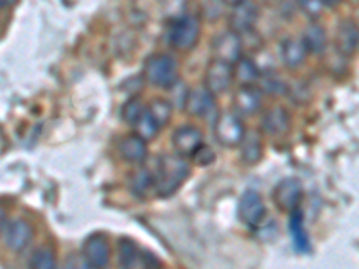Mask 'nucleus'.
I'll return each instance as SVG.
<instances>
[{
    "instance_id": "obj_1",
    "label": "nucleus",
    "mask_w": 359,
    "mask_h": 269,
    "mask_svg": "<svg viewBox=\"0 0 359 269\" xmlns=\"http://www.w3.org/2000/svg\"><path fill=\"white\" fill-rule=\"evenodd\" d=\"M189 172H191V169L184 162V158H180V156H162L158 163V171L155 174V187L153 188L158 192V196H171L182 187Z\"/></svg>"
},
{
    "instance_id": "obj_2",
    "label": "nucleus",
    "mask_w": 359,
    "mask_h": 269,
    "mask_svg": "<svg viewBox=\"0 0 359 269\" xmlns=\"http://www.w3.org/2000/svg\"><path fill=\"white\" fill-rule=\"evenodd\" d=\"M144 76L151 85L172 88L178 83V63L169 54H151L144 65Z\"/></svg>"
},
{
    "instance_id": "obj_3",
    "label": "nucleus",
    "mask_w": 359,
    "mask_h": 269,
    "mask_svg": "<svg viewBox=\"0 0 359 269\" xmlns=\"http://www.w3.org/2000/svg\"><path fill=\"white\" fill-rule=\"evenodd\" d=\"M201 33L200 20L192 15L175 18L169 25V43L180 50H189L198 43Z\"/></svg>"
},
{
    "instance_id": "obj_4",
    "label": "nucleus",
    "mask_w": 359,
    "mask_h": 269,
    "mask_svg": "<svg viewBox=\"0 0 359 269\" xmlns=\"http://www.w3.org/2000/svg\"><path fill=\"white\" fill-rule=\"evenodd\" d=\"M217 142L226 147H237L245 139L246 130L239 115L236 113H221L214 124Z\"/></svg>"
},
{
    "instance_id": "obj_5",
    "label": "nucleus",
    "mask_w": 359,
    "mask_h": 269,
    "mask_svg": "<svg viewBox=\"0 0 359 269\" xmlns=\"http://www.w3.org/2000/svg\"><path fill=\"white\" fill-rule=\"evenodd\" d=\"M304 196V188L300 179L284 178L273 191V203L280 212L291 214L294 208H298Z\"/></svg>"
},
{
    "instance_id": "obj_6",
    "label": "nucleus",
    "mask_w": 359,
    "mask_h": 269,
    "mask_svg": "<svg viewBox=\"0 0 359 269\" xmlns=\"http://www.w3.org/2000/svg\"><path fill=\"white\" fill-rule=\"evenodd\" d=\"M233 83V67L229 63H223L219 60H214L207 67L205 72V88L216 97V95L229 92V88Z\"/></svg>"
},
{
    "instance_id": "obj_7",
    "label": "nucleus",
    "mask_w": 359,
    "mask_h": 269,
    "mask_svg": "<svg viewBox=\"0 0 359 269\" xmlns=\"http://www.w3.org/2000/svg\"><path fill=\"white\" fill-rule=\"evenodd\" d=\"M83 258L94 269H107L110 264V242L102 233H92L83 244Z\"/></svg>"
},
{
    "instance_id": "obj_8",
    "label": "nucleus",
    "mask_w": 359,
    "mask_h": 269,
    "mask_svg": "<svg viewBox=\"0 0 359 269\" xmlns=\"http://www.w3.org/2000/svg\"><path fill=\"white\" fill-rule=\"evenodd\" d=\"M237 214H239V219L248 224V226L261 224L266 216V205L262 201L261 194L257 191H252V188L243 192L239 207H237Z\"/></svg>"
},
{
    "instance_id": "obj_9",
    "label": "nucleus",
    "mask_w": 359,
    "mask_h": 269,
    "mask_svg": "<svg viewBox=\"0 0 359 269\" xmlns=\"http://www.w3.org/2000/svg\"><path fill=\"white\" fill-rule=\"evenodd\" d=\"M243 38L241 34L233 33V31H226V33H221L219 36L214 41V54H216V60L223 63H229V65H236L239 60L243 57Z\"/></svg>"
},
{
    "instance_id": "obj_10",
    "label": "nucleus",
    "mask_w": 359,
    "mask_h": 269,
    "mask_svg": "<svg viewBox=\"0 0 359 269\" xmlns=\"http://www.w3.org/2000/svg\"><path fill=\"white\" fill-rule=\"evenodd\" d=\"M259 18V6L253 0H243L233 6V13L230 15V27L233 33H250Z\"/></svg>"
},
{
    "instance_id": "obj_11",
    "label": "nucleus",
    "mask_w": 359,
    "mask_h": 269,
    "mask_svg": "<svg viewBox=\"0 0 359 269\" xmlns=\"http://www.w3.org/2000/svg\"><path fill=\"white\" fill-rule=\"evenodd\" d=\"M172 146L180 156H192L203 146V133L196 126H182L172 134Z\"/></svg>"
},
{
    "instance_id": "obj_12",
    "label": "nucleus",
    "mask_w": 359,
    "mask_h": 269,
    "mask_svg": "<svg viewBox=\"0 0 359 269\" xmlns=\"http://www.w3.org/2000/svg\"><path fill=\"white\" fill-rule=\"evenodd\" d=\"M33 235L34 230L31 223H27L25 219H13L6 228V246L11 251H22V249L27 248Z\"/></svg>"
},
{
    "instance_id": "obj_13",
    "label": "nucleus",
    "mask_w": 359,
    "mask_h": 269,
    "mask_svg": "<svg viewBox=\"0 0 359 269\" xmlns=\"http://www.w3.org/2000/svg\"><path fill=\"white\" fill-rule=\"evenodd\" d=\"M184 108L192 117H203V115H208L216 108V101H214V95L207 88H196L187 92Z\"/></svg>"
},
{
    "instance_id": "obj_14",
    "label": "nucleus",
    "mask_w": 359,
    "mask_h": 269,
    "mask_svg": "<svg viewBox=\"0 0 359 269\" xmlns=\"http://www.w3.org/2000/svg\"><path fill=\"white\" fill-rule=\"evenodd\" d=\"M291 127V115L286 108L275 106L269 108L262 117V130L271 137H280L286 134Z\"/></svg>"
},
{
    "instance_id": "obj_15",
    "label": "nucleus",
    "mask_w": 359,
    "mask_h": 269,
    "mask_svg": "<svg viewBox=\"0 0 359 269\" xmlns=\"http://www.w3.org/2000/svg\"><path fill=\"white\" fill-rule=\"evenodd\" d=\"M233 104L241 115H255L262 106L261 90L255 86H241L233 97Z\"/></svg>"
},
{
    "instance_id": "obj_16",
    "label": "nucleus",
    "mask_w": 359,
    "mask_h": 269,
    "mask_svg": "<svg viewBox=\"0 0 359 269\" xmlns=\"http://www.w3.org/2000/svg\"><path fill=\"white\" fill-rule=\"evenodd\" d=\"M282 53V62L286 63L287 69H298V67H302L304 62H306L307 57V49L306 45H304L302 38H286V40L282 41L280 47Z\"/></svg>"
},
{
    "instance_id": "obj_17",
    "label": "nucleus",
    "mask_w": 359,
    "mask_h": 269,
    "mask_svg": "<svg viewBox=\"0 0 359 269\" xmlns=\"http://www.w3.org/2000/svg\"><path fill=\"white\" fill-rule=\"evenodd\" d=\"M118 151H121V156L126 162L142 163L147 156V142L137 133L128 134L126 139H123L121 146H118Z\"/></svg>"
},
{
    "instance_id": "obj_18",
    "label": "nucleus",
    "mask_w": 359,
    "mask_h": 269,
    "mask_svg": "<svg viewBox=\"0 0 359 269\" xmlns=\"http://www.w3.org/2000/svg\"><path fill=\"white\" fill-rule=\"evenodd\" d=\"M358 25L354 20H343L338 27V34H336V43H338V50L343 56H352L358 50Z\"/></svg>"
},
{
    "instance_id": "obj_19",
    "label": "nucleus",
    "mask_w": 359,
    "mask_h": 269,
    "mask_svg": "<svg viewBox=\"0 0 359 269\" xmlns=\"http://www.w3.org/2000/svg\"><path fill=\"white\" fill-rule=\"evenodd\" d=\"M290 232H291V239H293V244L294 248H297V251L309 253L311 241H309V235H307L306 224H304V212L300 210V208H294L293 212H291Z\"/></svg>"
},
{
    "instance_id": "obj_20",
    "label": "nucleus",
    "mask_w": 359,
    "mask_h": 269,
    "mask_svg": "<svg viewBox=\"0 0 359 269\" xmlns=\"http://www.w3.org/2000/svg\"><path fill=\"white\" fill-rule=\"evenodd\" d=\"M304 45H306L307 53L311 54H323L327 47V33L325 29L318 24H309L304 31L302 36Z\"/></svg>"
},
{
    "instance_id": "obj_21",
    "label": "nucleus",
    "mask_w": 359,
    "mask_h": 269,
    "mask_svg": "<svg viewBox=\"0 0 359 269\" xmlns=\"http://www.w3.org/2000/svg\"><path fill=\"white\" fill-rule=\"evenodd\" d=\"M233 78L241 83V86H253L261 81V69L252 57H241L233 70Z\"/></svg>"
},
{
    "instance_id": "obj_22",
    "label": "nucleus",
    "mask_w": 359,
    "mask_h": 269,
    "mask_svg": "<svg viewBox=\"0 0 359 269\" xmlns=\"http://www.w3.org/2000/svg\"><path fill=\"white\" fill-rule=\"evenodd\" d=\"M239 146H241L243 160L250 163V165H255L262 158V142L257 133L245 134V139H243Z\"/></svg>"
},
{
    "instance_id": "obj_23",
    "label": "nucleus",
    "mask_w": 359,
    "mask_h": 269,
    "mask_svg": "<svg viewBox=\"0 0 359 269\" xmlns=\"http://www.w3.org/2000/svg\"><path fill=\"white\" fill-rule=\"evenodd\" d=\"M57 258L56 253L50 246H41L34 251L33 258H31V269H56Z\"/></svg>"
},
{
    "instance_id": "obj_24",
    "label": "nucleus",
    "mask_w": 359,
    "mask_h": 269,
    "mask_svg": "<svg viewBox=\"0 0 359 269\" xmlns=\"http://www.w3.org/2000/svg\"><path fill=\"white\" fill-rule=\"evenodd\" d=\"M147 111L151 113V117L155 118L156 124L162 127V126H165L169 120H171L172 104L169 101H165V99L156 97V99H153V101H151V104H149Z\"/></svg>"
},
{
    "instance_id": "obj_25",
    "label": "nucleus",
    "mask_w": 359,
    "mask_h": 269,
    "mask_svg": "<svg viewBox=\"0 0 359 269\" xmlns=\"http://www.w3.org/2000/svg\"><path fill=\"white\" fill-rule=\"evenodd\" d=\"M137 244L131 239H121L118 241V262L121 269H133L137 264Z\"/></svg>"
},
{
    "instance_id": "obj_26",
    "label": "nucleus",
    "mask_w": 359,
    "mask_h": 269,
    "mask_svg": "<svg viewBox=\"0 0 359 269\" xmlns=\"http://www.w3.org/2000/svg\"><path fill=\"white\" fill-rule=\"evenodd\" d=\"M135 127H137V134H139V137H142L146 142L147 140L155 139L156 133H158V130H160V126L156 124V120L151 117V113H149L147 110L144 111L142 117L139 118V123L135 124Z\"/></svg>"
},
{
    "instance_id": "obj_27",
    "label": "nucleus",
    "mask_w": 359,
    "mask_h": 269,
    "mask_svg": "<svg viewBox=\"0 0 359 269\" xmlns=\"http://www.w3.org/2000/svg\"><path fill=\"white\" fill-rule=\"evenodd\" d=\"M151 187H155V174L147 169H139L131 178V191L135 194H144Z\"/></svg>"
},
{
    "instance_id": "obj_28",
    "label": "nucleus",
    "mask_w": 359,
    "mask_h": 269,
    "mask_svg": "<svg viewBox=\"0 0 359 269\" xmlns=\"http://www.w3.org/2000/svg\"><path fill=\"white\" fill-rule=\"evenodd\" d=\"M146 111L144 102L139 97H131L130 101H126V104L123 106V117L128 124L135 126L139 123V118L142 117V113Z\"/></svg>"
},
{
    "instance_id": "obj_29",
    "label": "nucleus",
    "mask_w": 359,
    "mask_h": 269,
    "mask_svg": "<svg viewBox=\"0 0 359 269\" xmlns=\"http://www.w3.org/2000/svg\"><path fill=\"white\" fill-rule=\"evenodd\" d=\"M261 90H264L268 95H284L287 92V86L280 78H275V76H264L261 81Z\"/></svg>"
},
{
    "instance_id": "obj_30",
    "label": "nucleus",
    "mask_w": 359,
    "mask_h": 269,
    "mask_svg": "<svg viewBox=\"0 0 359 269\" xmlns=\"http://www.w3.org/2000/svg\"><path fill=\"white\" fill-rule=\"evenodd\" d=\"M298 4L302 8V11L306 13L307 17L311 18H318L323 13V4L320 0H298Z\"/></svg>"
},
{
    "instance_id": "obj_31",
    "label": "nucleus",
    "mask_w": 359,
    "mask_h": 269,
    "mask_svg": "<svg viewBox=\"0 0 359 269\" xmlns=\"http://www.w3.org/2000/svg\"><path fill=\"white\" fill-rule=\"evenodd\" d=\"M192 158H194V162H196L198 165H210V163L216 160V155H214V151L210 147L201 146L200 149L192 155Z\"/></svg>"
},
{
    "instance_id": "obj_32",
    "label": "nucleus",
    "mask_w": 359,
    "mask_h": 269,
    "mask_svg": "<svg viewBox=\"0 0 359 269\" xmlns=\"http://www.w3.org/2000/svg\"><path fill=\"white\" fill-rule=\"evenodd\" d=\"M65 269H94V268H90V265L86 264L85 258L79 257V255H70V257L67 258Z\"/></svg>"
},
{
    "instance_id": "obj_33",
    "label": "nucleus",
    "mask_w": 359,
    "mask_h": 269,
    "mask_svg": "<svg viewBox=\"0 0 359 269\" xmlns=\"http://www.w3.org/2000/svg\"><path fill=\"white\" fill-rule=\"evenodd\" d=\"M323 4V8H334L336 4H338L339 0H320Z\"/></svg>"
},
{
    "instance_id": "obj_34",
    "label": "nucleus",
    "mask_w": 359,
    "mask_h": 269,
    "mask_svg": "<svg viewBox=\"0 0 359 269\" xmlns=\"http://www.w3.org/2000/svg\"><path fill=\"white\" fill-rule=\"evenodd\" d=\"M18 0H0V9L2 8H9V6H15Z\"/></svg>"
},
{
    "instance_id": "obj_35",
    "label": "nucleus",
    "mask_w": 359,
    "mask_h": 269,
    "mask_svg": "<svg viewBox=\"0 0 359 269\" xmlns=\"http://www.w3.org/2000/svg\"><path fill=\"white\" fill-rule=\"evenodd\" d=\"M6 224V210L2 207H0V228Z\"/></svg>"
},
{
    "instance_id": "obj_36",
    "label": "nucleus",
    "mask_w": 359,
    "mask_h": 269,
    "mask_svg": "<svg viewBox=\"0 0 359 269\" xmlns=\"http://www.w3.org/2000/svg\"><path fill=\"white\" fill-rule=\"evenodd\" d=\"M224 4H229V6H237L239 2H243V0H223Z\"/></svg>"
}]
</instances>
